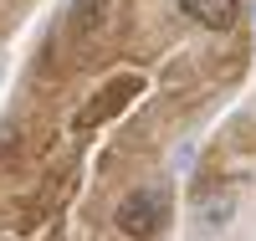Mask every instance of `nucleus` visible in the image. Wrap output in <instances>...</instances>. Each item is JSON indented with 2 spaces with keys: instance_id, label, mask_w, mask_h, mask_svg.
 <instances>
[{
  "instance_id": "nucleus-1",
  "label": "nucleus",
  "mask_w": 256,
  "mask_h": 241,
  "mask_svg": "<svg viewBox=\"0 0 256 241\" xmlns=\"http://www.w3.org/2000/svg\"><path fill=\"white\" fill-rule=\"evenodd\" d=\"M164 215H169V195H164L159 185L134 190V195L118 205V231H123V236H134V241H148V236L164 226Z\"/></svg>"
},
{
  "instance_id": "nucleus-2",
  "label": "nucleus",
  "mask_w": 256,
  "mask_h": 241,
  "mask_svg": "<svg viewBox=\"0 0 256 241\" xmlns=\"http://www.w3.org/2000/svg\"><path fill=\"white\" fill-rule=\"evenodd\" d=\"M180 11L190 21H200L205 31H230L241 16V0H180Z\"/></svg>"
},
{
  "instance_id": "nucleus-3",
  "label": "nucleus",
  "mask_w": 256,
  "mask_h": 241,
  "mask_svg": "<svg viewBox=\"0 0 256 241\" xmlns=\"http://www.w3.org/2000/svg\"><path fill=\"white\" fill-rule=\"evenodd\" d=\"M102 11H108V0H72V26L77 31H92L102 21Z\"/></svg>"
}]
</instances>
